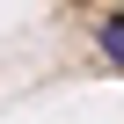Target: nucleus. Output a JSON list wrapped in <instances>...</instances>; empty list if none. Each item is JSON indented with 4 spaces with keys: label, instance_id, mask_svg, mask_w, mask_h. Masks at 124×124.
I'll list each match as a JSON object with an SVG mask.
<instances>
[{
    "label": "nucleus",
    "instance_id": "f257e3e1",
    "mask_svg": "<svg viewBox=\"0 0 124 124\" xmlns=\"http://www.w3.org/2000/svg\"><path fill=\"white\" fill-rule=\"evenodd\" d=\"M102 51L124 66V15H109V22H102Z\"/></svg>",
    "mask_w": 124,
    "mask_h": 124
}]
</instances>
